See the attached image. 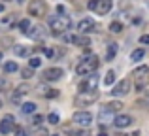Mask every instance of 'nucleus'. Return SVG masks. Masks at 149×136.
Masks as SVG:
<instances>
[{
  "mask_svg": "<svg viewBox=\"0 0 149 136\" xmlns=\"http://www.w3.org/2000/svg\"><path fill=\"white\" fill-rule=\"evenodd\" d=\"M109 32H113V34L123 32V25H121V23H117V21H113L111 25H109Z\"/></svg>",
  "mask_w": 149,
  "mask_h": 136,
  "instance_id": "nucleus-26",
  "label": "nucleus"
},
{
  "mask_svg": "<svg viewBox=\"0 0 149 136\" xmlns=\"http://www.w3.org/2000/svg\"><path fill=\"white\" fill-rule=\"evenodd\" d=\"M115 136H128V134H125V133H117Z\"/></svg>",
  "mask_w": 149,
  "mask_h": 136,
  "instance_id": "nucleus-38",
  "label": "nucleus"
},
{
  "mask_svg": "<svg viewBox=\"0 0 149 136\" xmlns=\"http://www.w3.org/2000/svg\"><path fill=\"white\" fill-rule=\"evenodd\" d=\"M98 81H100V77H98V74H89L87 76V80H83L79 83V93H85V91H96V87H98Z\"/></svg>",
  "mask_w": 149,
  "mask_h": 136,
  "instance_id": "nucleus-7",
  "label": "nucleus"
},
{
  "mask_svg": "<svg viewBox=\"0 0 149 136\" xmlns=\"http://www.w3.org/2000/svg\"><path fill=\"white\" fill-rule=\"evenodd\" d=\"M143 55H146L143 49H134V51L130 53V61H132V63H138V61L143 59Z\"/></svg>",
  "mask_w": 149,
  "mask_h": 136,
  "instance_id": "nucleus-19",
  "label": "nucleus"
},
{
  "mask_svg": "<svg viewBox=\"0 0 149 136\" xmlns=\"http://www.w3.org/2000/svg\"><path fill=\"white\" fill-rule=\"evenodd\" d=\"M140 44L149 45V34H143V36H140Z\"/></svg>",
  "mask_w": 149,
  "mask_h": 136,
  "instance_id": "nucleus-34",
  "label": "nucleus"
},
{
  "mask_svg": "<svg viewBox=\"0 0 149 136\" xmlns=\"http://www.w3.org/2000/svg\"><path fill=\"white\" fill-rule=\"evenodd\" d=\"M104 83L106 85H113V83H115V72H113V70H108V72H106Z\"/></svg>",
  "mask_w": 149,
  "mask_h": 136,
  "instance_id": "nucleus-23",
  "label": "nucleus"
},
{
  "mask_svg": "<svg viewBox=\"0 0 149 136\" xmlns=\"http://www.w3.org/2000/svg\"><path fill=\"white\" fill-rule=\"evenodd\" d=\"M29 66L30 68H40L42 66V59L40 57H32V59L29 61Z\"/></svg>",
  "mask_w": 149,
  "mask_h": 136,
  "instance_id": "nucleus-27",
  "label": "nucleus"
},
{
  "mask_svg": "<svg viewBox=\"0 0 149 136\" xmlns=\"http://www.w3.org/2000/svg\"><path fill=\"white\" fill-rule=\"evenodd\" d=\"M21 112H23V114H34V112H36V104H34V102L21 104Z\"/></svg>",
  "mask_w": 149,
  "mask_h": 136,
  "instance_id": "nucleus-20",
  "label": "nucleus"
},
{
  "mask_svg": "<svg viewBox=\"0 0 149 136\" xmlns=\"http://www.w3.org/2000/svg\"><path fill=\"white\" fill-rule=\"evenodd\" d=\"M10 23H13V15H8L6 19H2V21H0V27H8Z\"/></svg>",
  "mask_w": 149,
  "mask_h": 136,
  "instance_id": "nucleus-32",
  "label": "nucleus"
},
{
  "mask_svg": "<svg viewBox=\"0 0 149 136\" xmlns=\"http://www.w3.org/2000/svg\"><path fill=\"white\" fill-rule=\"evenodd\" d=\"M38 93H40L42 96H45V98H57L58 96V91L57 89H47V87H38Z\"/></svg>",
  "mask_w": 149,
  "mask_h": 136,
  "instance_id": "nucleus-15",
  "label": "nucleus"
},
{
  "mask_svg": "<svg viewBox=\"0 0 149 136\" xmlns=\"http://www.w3.org/2000/svg\"><path fill=\"white\" fill-rule=\"evenodd\" d=\"M111 6H113L111 0H89V2H87V8H89V10L96 11L98 15H106V13H109Z\"/></svg>",
  "mask_w": 149,
  "mask_h": 136,
  "instance_id": "nucleus-5",
  "label": "nucleus"
},
{
  "mask_svg": "<svg viewBox=\"0 0 149 136\" xmlns=\"http://www.w3.org/2000/svg\"><path fill=\"white\" fill-rule=\"evenodd\" d=\"M0 108H2V100H0Z\"/></svg>",
  "mask_w": 149,
  "mask_h": 136,
  "instance_id": "nucleus-42",
  "label": "nucleus"
},
{
  "mask_svg": "<svg viewBox=\"0 0 149 136\" xmlns=\"http://www.w3.org/2000/svg\"><path fill=\"white\" fill-rule=\"evenodd\" d=\"M72 27V19L68 17V15H53V17L49 19V29L51 32L55 34V36H61V34H64L66 30Z\"/></svg>",
  "mask_w": 149,
  "mask_h": 136,
  "instance_id": "nucleus-1",
  "label": "nucleus"
},
{
  "mask_svg": "<svg viewBox=\"0 0 149 136\" xmlns=\"http://www.w3.org/2000/svg\"><path fill=\"white\" fill-rule=\"evenodd\" d=\"M123 106H125V104H123V102H119V100H111V102L106 104V108H109L113 114H115V112H121V110H123Z\"/></svg>",
  "mask_w": 149,
  "mask_h": 136,
  "instance_id": "nucleus-18",
  "label": "nucleus"
},
{
  "mask_svg": "<svg viewBox=\"0 0 149 136\" xmlns=\"http://www.w3.org/2000/svg\"><path fill=\"white\" fill-rule=\"evenodd\" d=\"M15 136H29V134H26L25 129H21V127H19V129H15Z\"/></svg>",
  "mask_w": 149,
  "mask_h": 136,
  "instance_id": "nucleus-35",
  "label": "nucleus"
},
{
  "mask_svg": "<svg viewBox=\"0 0 149 136\" xmlns=\"http://www.w3.org/2000/svg\"><path fill=\"white\" fill-rule=\"evenodd\" d=\"M30 91V87H29V85H25V83H23V85H19V87L17 89H15V93H17V95H26V93H29Z\"/></svg>",
  "mask_w": 149,
  "mask_h": 136,
  "instance_id": "nucleus-29",
  "label": "nucleus"
},
{
  "mask_svg": "<svg viewBox=\"0 0 149 136\" xmlns=\"http://www.w3.org/2000/svg\"><path fill=\"white\" fill-rule=\"evenodd\" d=\"M77 30H79V34H87V32H98V27L95 25V21H93L91 17H85V19H81V21L77 23Z\"/></svg>",
  "mask_w": 149,
  "mask_h": 136,
  "instance_id": "nucleus-10",
  "label": "nucleus"
},
{
  "mask_svg": "<svg viewBox=\"0 0 149 136\" xmlns=\"http://www.w3.org/2000/svg\"><path fill=\"white\" fill-rule=\"evenodd\" d=\"M17 27H19V30H21V32H29V29H30V21L29 19H21V21L17 23Z\"/></svg>",
  "mask_w": 149,
  "mask_h": 136,
  "instance_id": "nucleus-24",
  "label": "nucleus"
},
{
  "mask_svg": "<svg viewBox=\"0 0 149 136\" xmlns=\"http://www.w3.org/2000/svg\"><path fill=\"white\" fill-rule=\"evenodd\" d=\"M76 45H81V47H85V45H91V40H89L87 36H76V42H74Z\"/></svg>",
  "mask_w": 149,
  "mask_h": 136,
  "instance_id": "nucleus-25",
  "label": "nucleus"
},
{
  "mask_svg": "<svg viewBox=\"0 0 149 136\" xmlns=\"http://www.w3.org/2000/svg\"><path fill=\"white\" fill-rule=\"evenodd\" d=\"M42 123H44V115H40V114H36L32 117V127H40Z\"/></svg>",
  "mask_w": 149,
  "mask_h": 136,
  "instance_id": "nucleus-30",
  "label": "nucleus"
},
{
  "mask_svg": "<svg viewBox=\"0 0 149 136\" xmlns=\"http://www.w3.org/2000/svg\"><path fill=\"white\" fill-rule=\"evenodd\" d=\"M36 136H47V130L45 129H42V130H38V134Z\"/></svg>",
  "mask_w": 149,
  "mask_h": 136,
  "instance_id": "nucleus-36",
  "label": "nucleus"
},
{
  "mask_svg": "<svg viewBox=\"0 0 149 136\" xmlns=\"http://www.w3.org/2000/svg\"><path fill=\"white\" fill-rule=\"evenodd\" d=\"M117 55V45L115 44H109L108 45V55H106V61H113V57Z\"/></svg>",
  "mask_w": 149,
  "mask_h": 136,
  "instance_id": "nucleus-22",
  "label": "nucleus"
},
{
  "mask_svg": "<svg viewBox=\"0 0 149 136\" xmlns=\"http://www.w3.org/2000/svg\"><path fill=\"white\" fill-rule=\"evenodd\" d=\"M13 53L17 57H29L30 55V47H29V45L19 44V45H15V47H13Z\"/></svg>",
  "mask_w": 149,
  "mask_h": 136,
  "instance_id": "nucleus-17",
  "label": "nucleus"
},
{
  "mask_svg": "<svg viewBox=\"0 0 149 136\" xmlns=\"http://www.w3.org/2000/svg\"><path fill=\"white\" fill-rule=\"evenodd\" d=\"M0 11H4V4H0Z\"/></svg>",
  "mask_w": 149,
  "mask_h": 136,
  "instance_id": "nucleus-40",
  "label": "nucleus"
},
{
  "mask_svg": "<svg viewBox=\"0 0 149 136\" xmlns=\"http://www.w3.org/2000/svg\"><path fill=\"white\" fill-rule=\"evenodd\" d=\"M128 91H130V80L125 77V80H121L117 85H113V89L109 93H111L113 96H125V95H128Z\"/></svg>",
  "mask_w": 149,
  "mask_h": 136,
  "instance_id": "nucleus-9",
  "label": "nucleus"
},
{
  "mask_svg": "<svg viewBox=\"0 0 149 136\" xmlns=\"http://www.w3.org/2000/svg\"><path fill=\"white\" fill-rule=\"evenodd\" d=\"M26 10H29V15L44 17V15L47 13V4H45V0H30Z\"/></svg>",
  "mask_w": 149,
  "mask_h": 136,
  "instance_id": "nucleus-6",
  "label": "nucleus"
},
{
  "mask_svg": "<svg viewBox=\"0 0 149 136\" xmlns=\"http://www.w3.org/2000/svg\"><path fill=\"white\" fill-rule=\"evenodd\" d=\"M98 64H100V61H98V57L96 55H87V57H83V59L77 63V66H76V72L79 74V76H89V74H93L96 68H98Z\"/></svg>",
  "mask_w": 149,
  "mask_h": 136,
  "instance_id": "nucleus-2",
  "label": "nucleus"
},
{
  "mask_svg": "<svg viewBox=\"0 0 149 136\" xmlns=\"http://www.w3.org/2000/svg\"><path fill=\"white\" fill-rule=\"evenodd\" d=\"M113 119H115V114H113L109 108H106V104L102 106L100 114H98V121H100V127L102 125H108V123H113Z\"/></svg>",
  "mask_w": 149,
  "mask_h": 136,
  "instance_id": "nucleus-14",
  "label": "nucleus"
},
{
  "mask_svg": "<svg viewBox=\"0 0 149 136\" xmlns=\"http://www.w3.org/2000/svg\"><path fill=\"white\" fill-rule=\"evenodd\" d=\"M98 136H108V133H104V130H100V134Z\"/></svg>",
  "mask_w": 149,
  "mask_h": 136,
  "instance_id": "nucleus-37",
  "label": "nucleus"
},
{
  "mask_svg": "<svg viewBox=\"0 0 149 136\" xmlns=\"http://www.w3.org/2000/svg\"><path fill=\"white\" fill-rule=\"evenodd\" d=\"M47 121L51 123V125H58L61 117H58V114H49V115H47Z\"/></svg>",
  "mask_w": 149,
  "mask_h": 136,
  "instance_id": "nucleus-31",
  "label": "nucleus"
},
{
  "mask_svg": "<svg viewBox=\"0 0 149 136\" xmlns=\"http://www.w3.org/2000/svg\"><path fill=\"white\" fill-rule=\"evenodd\" d=\"M70 136H89V130H72Z\"/></svg>",
  "mask_w": 149,
  "mask_h": 136,
  "instance_id": "nucleus-33",
  "label": "nucleus"
},
{
  "mask_svg": "<svg viewBox=\"0 0 149 136\" xmlns=\"http://www.w3.org/2000/svg\"><path fill=\"white\" fill-rule=\"evenodd\" d=\"M2 59H4V53H2V51H0V61H2Z\"/></svg>",
  "mask_w": 149,
  "mask_h": 136,
  "instance_id": "nucleus-39",
  "label": "nucleus"
},
{
  "mask_svg": "<svg viewBox=\"0 0 149 136\" xmlns=\"http://www.w3.org/2000/svg\"><path fill=\"white\" fill-rule=\"evenodd\" d=\"M19 66H17V63L15 61H8L6 64H4V72H8V74H13V72H17Z\"/></svg>",
  "mask_w": 149,
  "mask_h": 136,
  "instance_id": "nucleus-21",
  "label": "nucleus"
},
{
  "mask_svg": "<svg viewBox=\"0 0 149 136\" xmlns=\"http://www.w3.org/2000/svg\"><path fill=\"white\" fill-rule=\"evenodd\" d=\"M72 119L81 127H89L93 123V114L91 112H76V114L72 115Z\"/></svg>",
  "mask_w": 149,
  "mask_h": 136,
  "instance_id": "nucleus-12",
  "label": "nucleus"
},
{
  "mask_svg": "<svg viewBox=\"0 0 149 136\" xmlns=\"http://www.w3.org/2000/svg\"><path fill=\"white\" fill-rule=\"evenodd\" d=\"M132 83L136 91H143L149 85V68L147 66H138L132 72Z\"/></svg>",
  "mask_w": 149,
  "mask_h": 136,
  "instance_id": "nucleus-3",
  "label": "nucleus"
},
{
  "mask_svg": "<svg viewBox=\"0 0 149 136\" xmlns=\"http://www.w3.org/2000/svg\"><path fill=\"white\" fill-rule=\"evenodd\" d=\"M53 136H58V134H53Z\"/></svg>",
  "mask_w": 149,
  "mask_h": 136,
  "instance_id": "nucleus-43",
  "label": "nucleus"
},
{
  "mask_svg": "<svg viewBox=\"0 0 149 136\" xmlns=\"http://www.w3.org/2000/svg\"><path fill=\"white\" fill-rule=\"evenodd\" d=\"M13 130H15V117L11 114H6L0 119V134L6 136V134H11Z\"/></svg>",
  "mask_w": 149,
  "mask_h": 136,
  "instance_id": "nucleus-8",
  "label": "nucleus"
},
{
  "mask_svg": "<svg viewBox=\"0 0 149 136\" xmlns=\"http://www.w3.org/2000/svg\"><path fill=\"white\" fill-rule=\"evenodd\" d=\"M132 121H134V119H132L130 115H127V114H117L115 119H113V125H115L117 129H127V127L132 125Z\"/></svg>",
  "mask_w": 149,
  "mask_h": 136,
  "instance_id": "nucleus-13",
  "label": "nucleus"
},
{
  "mask_svg": "<svg viewBox=\"0 0 149 136\" xmlns=\"http://www.w3.org/2000/svg\"><path fill=\"white\" fill-rule=\"evenodd\" d=\"M98 91H85V93H77V96L74 98V104L79 108L83 106H91V104H95L96 100H98Z\"/></svg>",
  "mask_w": 149,
  "mask_h": 136,
  "instance_id": "nucleus-4",
  "label": "nucleus"
},
{
  "mask_svg": "<svg viewBox=\"0 0 149 136\" xmlns=\"http://www.w3.org/2000/svg\"><path fill=\"white\" fill-rule=\"evenodd\" d=\"M15 2H19V4H21V2H25V0H15Z\"/></svg>",
  "mask_w": 149,
  "mask_h": 136,
  "instance_id": "nucleus-41",
  "label": "nucleus"
},
{
  "mask_svg": "<svg viewBox=\"0 0 149 136\" xmlns=\"http://www.w3.org/2000/svg\"><path fill=\"white\" fill-rule=\"evenodd\" d=\"M62 68H58V66H53V68H47V70H44L42 72V80L44 81H58L62 77Z\"/></svg>",
  "mask_w": 149,
  "mask_h": 136,
  "instance_id": "nucleus-11",
  "label": "nucleus"
},
{
  "mask_svg": "<svg viewBox=\"0 0 149 136\" xmlns=\"http://www.w3.org/2000/svg\"><path fill=\"white\" fill-rule=\"evenodd\" d=\"M21 74H23V77H25V80H30V77H32L34 76V68H23L21 70Z\"/></svg>",
  "mask_w": 149,
  "mask_h": 136,
  "instance_id": "nucleus-28",
  "label": "nucleus"
},
{
  "mask_svg": "<svg viewBox=\"0 0 149 136\" xmlns=\"http://www.w3.org/2000/svg\"><path fill=\"white\" fill-rule=\"evenodd\" d=\"M29 34L30 38H34V40H42V38L45 36V32H44V29L42 27H34V29H29Z\"/></svg>",
  "mask_w": 149,
  "mask_h": 136,
  "instance_id": "nucleus-16",
  "label": "nucleus"
}]
</instances>
